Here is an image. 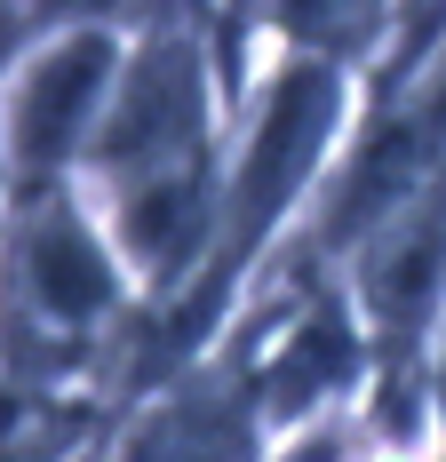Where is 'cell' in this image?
Segmentation results:
<instances>
[{
	"mask_svg": "<svg viewBox=\"0 0 446 462\" xmlns=\"http://www.w3.org/2000/svg\"><path fill=\"white\" fill-rule=\"evenodd\" d=\"M33 287L56 319H88V311H104V255L72 224H48L33 239Z\"/></svg>",
	"mask_w": 446,
	"mask_h": 462,
	"instance_id": "3",
	"label": "cell"
},
{
	"mask_svg": "<svg viewBox=\"0 0 446 462\" xmlns=\"http://www.w3.org/2000/svg\"><path fill=\"white\" fill-rule=\"evenodd\" d=\"M8 32H16V24H8V16H0V48H8Z\"/></svg>",
	"mask_w": 446,
	"mask_h": 462,
	"instance_id": "7",
	"label": "cell"
},
{
	"mask_svg": "<svg viewBox=\"0 0 446 462\" xmlns=\"http://www.w3.org/2000/svg\"><path fill=\"white\" fill-rule=\"evenodd\" d=\"M191 224H200V191L191 184H152L128 208V231H135L144 255H176L183 239H191Z\"/></svg>",
	"mask_w": 446,
	"mask_h": 462,
	"instance_id": "4",
	"label": "cell"
},
{
	"mask_svg": "<svg viewBox=\"0 0 446 462\" xmlns=\"http://www.w3.org/2000/svg\"><path fill=\"white\" fill-rule=\"evenodd\" d=\"M135 462H231V430H223L208 407H191V415L160 422V430L135 447Z\"/></svg>",
	"mask_w": 446,
	"mask_h": 462,
	"instance_id": "5",
	"label": "cell"
},
{
	"mask_svg": "<svg viewBox=\"0 0 446 462\" xmlns=\"http://www.w3.org/2000/svg\"><path fill=\"white\" fill-rule=\"evenodd\" d=\"M335 359H343V335H335V327H311V343H303V351H287V367H279V391H287V399L319 391V367H335Z\"/></svg>",
	"mask_w": 446,
	"mask_h": 462,
	"instance_id": "6",
	"label": "cell"
},
{
	"mask_svg": "<svg viewBox=\"0 0 446 462\" xmlns=\"http://www.w3.org/2000/svg\"><path fill=\"white\" fill-rule=\"evenodd\" d=\"M104 41H72L64 56H48L41 72H33V88H24V152L48 160V152H64V136L80 128V112H88V96L104 88Z\"/></svg>",
	"mask_w": 446,
	"mask_h": 462,
	"instance_id": "1",
	"label": "cell"
},
{
	"mask_svg": "<svg viewBox=\"0 0 446 462\" xmlns=\"http://www.w3.org/2000/svg\"><path fill=\"white\" fill-rule=\"evenodd\" d=\"M319 120H327V80L303 72L295 88L279 96L264 143H256V160H247V224H264V216H271V199L287 191V176L303 168V152L319 143Z\"/></svg>",
	"mask_w": 446,
	"mask_h": 462,
	"instance_id": "2",
	"label": "cell"
}]
</instances>
